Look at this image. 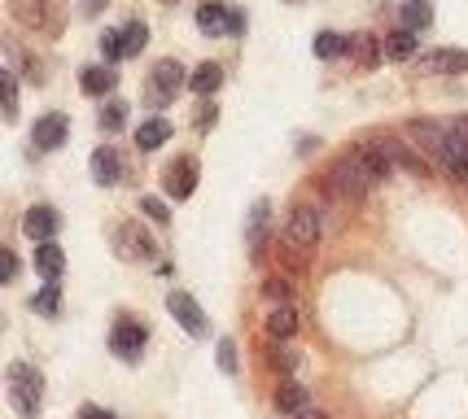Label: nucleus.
I'll return each mask as SVG.
<instances>
[{
    "label": "nucleus",
    "instance_id": "1",
    "mask_svg": "<svg viewBox=\"0 0 468 419\" xmlns=\"http://www.w3.org/2000/svg\"><path fill=\"white\" fill-rule=\"evenodd\" d=\"M324 183H328V193H333L337 201H346V205H359V201L372 193V183H381V180L372 175V166H367V162L355 153V144H350V149H342L337 158L328 162Z\"/></svg>",
    "mask_w": 468,
    "mask_h": 419
},
{
    "label": "nucleus",
    "instance_id": "2",
    "mask_svg": "<svg viewBox=\"0 0 468 419\" xmlns=\"http://www.w3.org/2000/svg\"><path fill=\"white\" fill-rule=\"evenodd\" d=\"M5 380H9V406L18 411V419H40V411H44V372L40 367L18 359V362H9Z\"/></svg>",
    "mask_w": 468,
    "mask_h": 419
},
{
    "label": "nucleus",
    "instance_id": "3",
    "mask_svg": "<svg viewBox=\"0 0 468 419\" xmlns=\"http://www.w3.org/2000/svg\"><path fill=\"white\" fill-rule=\"evenodd\" d=\"M188 66L180 58H158L154 61V70H149V79H144V100L154 105V110H166V105H176L184 88H188Z\"/></svg>",
    "mask_w": 468,
    "mask_h": 419
},
{
    "label": "nucleus",
    "instance_id": "4",
    "mask_svg": "<svg viewBox=\"0 0 468 419\" xmlns=\"http://www.w3.org/2000/svg\"><path fill=\"white\" fill-rule=\"evenodd\" d=\"M324 236V215H320V205H311V201H298L293 210H289V227H285V240L298 249V254H315V245Z\"/></svg>",
    "mask_w": 468,
    "mask_h": 419
},
{
    "label": "nucleus",
    "instance_id": "5",
    "mask_svg": "<svg viewBox=\"0 0 468 419\" xmlns=\"http://www.w3.org/2000/svg\"><path fill=\"white\" fill-rule=\"evenodd\" d=\"M144 345H149V328L141 319H132V315H119L114 328H110V354L127 367H136L144 359Z\"/></svg>",
    "mask_w": 468,
    "mask_h": 419
},
{
    "label": "nucleus",
    "instance_id": "6",
    "mask_svg": "<svg viewBox=\"0 0 468 419\" xmlns=\"http://www.w3.org/2000/svg\"><path fill=\"white\" fill-rule=\"evenodd\" d=\"M197 180H202V162L193 158V153H176V158L163 166V197L188 201L197 193Z\"/></svg>",
    "mask_w": 468,
    "mask_h": 419
},
{
    "label": "nucleus",
    "instance_id": "7",
    "mask_svg": "<svg viewBox=\"0 0 468 419\" xmlns=\"http://www.w3.org/2000/svg\"><path fill=\"white\" fill-rule=\"evenodd\" d=\"M114 254H119L122 262H154L158 258V240L149 236L136 219H127L114 227Z\"/></svg>",
    "mask_w": 468,
    "mask_h": 419
},
{
    "label": "nucleus",
    "instance_id": "8",
    "mask_svg": "<svg viewBox=\"0 0 468 419\" xmlns=\"http://www.w3.org/2000/svg\"><path fill=\"white\" fill-rule=\"evenodd\" d=\"M166 310H171V319L180 323L184 332L193 340H202L206 332H210V319H206V310H202V301L193 298V293H184V288H171L166 293Z\"/></svg>",
    "mask_w": 468,
    "mask_h": 419
},
{
    "label": "nucleus",
    "instance_id": "9",
    "mask_svg": "<svg viewBox=\"0 0 468 419\" xmlns=\"http://www.w3.org/2000/svg\"><path fill=\"white\" fill-rule=\"evenodd\" d=\"M58 232H61V210L58 205H48V201L27 205V215H22V236L44 245V240H58Z\"/></svg>",
    "mask_w": 468,
    "mask_h": 419
},
{
    "label": "nucleus",
    "instance_id": "10",
    "mask_svg": "<svg viewBox=\"0 0 468 419\" xmlns=\"http://www.w3.org/2000/svg\"><path fill=\"white\" fill-rule=\"evenodd\" d=\"M433 166L447 175V180H455V183H468V140L455 131L447 122V140H442V153L433 158Z\"/></svg>",
    "mask_w": 468,
    "mask_h": 419
},
{
    "label": "nucleus",
    "instance_id": "11",
    "mask_svg": "<svg viewBox=\"0 0 468 419\" xmlns=\"http://www.w3.org/2000/svg\"><path fill=\"white\" fill-rule=\"evenodd\" d=\"M70 140V119L66 114H40V119L31 122V149L36 153H58L61 144Z\"/></svg>",
    "mask_w": 468,
    "mask_h": 419
},
{
    "label": "nucleus",
    "instance_id": "12",
    "mask_svg": "<svg viewBox=\"0 0 468 419\" xmlns=\"http://www.w3.org/2000/svg\"><path fill=\"white\" fill-rule=\"evenodd\" d=\"M193 26H197V36H206V40H228V31H232V5L202 0L193 9Z\"/></svg>",
    "mask_w": 468,
    "mask_h": 419
},
{
    "label": "nucleus",
    "instance_id": "13",
    "mask_svg": "<svg viewBox=\"0 0 468 419\" xmlns=\"http://www.w3.org/2000/svg\"><path fill=\"white\" fill-rule=\"evenodd\" d=\"M114 88H119V70L114 66H105V61H88L80 66V92L92 100H110L114 97Z\"/></svg>",
    "mask_w": 468,
    "mask_h": 419
},
{
    "label": "nucleus",
    "instance_id": "14",
    "mask_svg": "<svg viewBox=\"0 0 468 419\" xmlns=\"http://www.w3.org/2000/svg\"><path fill=\"white\" fill-rule=\"evenodd\" d=\"M411 66L420 75H468V53L464 48H429Z\"/></svg>",
    "mask_w": 468,
    "mask_h": 419
},
{
    "label": "nucleus",
    "instance_id": "15",
    "mask_svg": "<svg viewBox=\"0 0 468 419\" xmlns=\"http://www.w3.org/2000/svg\"><path fill=\"white\" fill-rule=\"evenodd\" d=\"M88 175H92L97 188H114L122 180V153L114 144H97L92 158H88Z\"/></svg>",
    "mask_w": 468,
    "mask_h": 419
},
{
    "label": "nucleus",
    "instance_id": "16",
    "mask_svg": "<svg viewBox=\"0 0 468 419\" xmlns=\"http://www.w3.org/2000/svg\"><path fill=\"white\" fill-rule=\"evenodd\" d=\"M271 406H276L285 419H298V415H306V411L315 406V398H311V389H306V384H298V380L289 376V380H281V384H276Z\"/></svg>",
    "mask_w": 468,
    "mask_h": 419
},
{
    "label": "nucleus",
    "instance_id": "17",
    "mask_svg": "<svg viewBox=\"0 0 468 419\" xmlns=\"http://www.w3.org/2000/svg\"><path fill=\"white\" fill-rule=\"evenodd\" d=\"M267 227H271V201L259 197L254 205H250V215H245V245H250V258H254V262L263 258Z\"/></svg>",
    "mask_w": 468,
    "mask_h": 419
},
{
    "label": "nucleus",
    "instance_id": "18",
    "mask_svg": "<svg viewBox=\"0 0 468 419\" xmlns=\"http://www.w3.org/2000/svg\"><path fill=\"white\" fill-rule=\"evenodd\" d=\"M31 267H36V276L44 284H61V271H66V249H61L58 240H44L31 249Z\"/></svg>",
    "mask_w": 468,
    "mask_h": 419
},
{
    "label": "nucleus",
    "instance_id": "19",
    "mask_svg": "<svg viewBox=\"0 0 468 419\" xmlns=\"http://www.w3.org/2000/svg\"><path fill=\"white\" fill-rule=\"evenodd\" d=\"M224 66H219V61H197V66H193V75H188V92H193V97L197 100H215V92H219V88H224Z\"/></svg>",
    "mask_w": 468,
    "mask_h": 419
},
{
    "label": "nucleus",
    "instance_id": "20",
    "mask_svg": "<svg viewBox=\"0 0 468 419\" xmlns=\"http://www.w3.org/2000/svg\"><path fill=\"white\" fill-rule=\"evenodd\" d=\"M171 136H176V127H171V119H166V114L141 119V127H136V149H141V153H158Z\"/></svg>",
    "mask_w": 468,
    "mask_h": 419
},
{
    "label": "nucleus",
    "instance_id": "21",
    "mask_svg": "<svg viewBox=\"0 0 468 419\" xmlns=\"http://www.w3.org/2000/svg\"><path fill=\"white\" fill-rule=\"evenodd\" d=\"M350 58L359 61L364 70H377L381 58H386V44H381V36H372V31H355L350 36Z\"/></svg>",
    "mask_w": 468,
    "mask_h": 419
},
{
    "label": "nucleus",
    "instance_id": "22",
    "mask_svg": "<svg viewBox=\"0 0 468 419\" xmlns=\"http://www.w3.org/2000/svg\"><path fill=\"white\" fill-rule=\"evenodd\" d=\"M399 26L411 31V36H425L433 26V0H403L399 5Z\"/></svg>",
    "mask_w": 468,
    "mask_h": 419
},
{
    "label": "nucleus",
    "instance_id": "23",
    "mask_svg": "<svg viewBox=\"0 0 468 419\" xmlns=\"http://www.w3.org/2000/svg\"><path fill=\"white\" fill-rule=\"evenodd\" d=\"M311 53H315L320 61H342V58H350V36L333 31V26H324V31H315V40H311Z\"/></svg>",
    "mask_w": 468,
    "mask_h": 419
},
{
    "label": "nucleus",
    "instance_id": "24",
    "mask_svg": "<svg viewBox=\"0 0 468 419\" xmlns=\"http://www.w3.org/2000/svg\"><path fill=\"white\" fill-rule=\"evenodd\" d=\"M381 44H386V58H394V61H416L420 58V36H411V31H403V26L386 31Z\"/></svg>",
    "mask_w": 468,
    "mask_h": 419
},
{
    "label": "nucleus",
    "instance_id": "25",
    "mask_svg": "<svg viewBox=\"0 0 468 419\" xmlns=\"http://www.w3.org/2000/svg\"><path fill=\"white\" fill-rule=\"evenodd\" d=\"M127 119H132V105H127L122 97H110V100L101 105V110H97V127H101L105 136L122 131V127H127Z\"/></svg>",
    "mask_w": 468,
    "mask_h": 419
},
{
    "label": "nucleus",
    "instance_id": "26",
    "mask_svg": "<svg viewBox=\"0 0 468 419\" xmlns=\"http://www.w3.org/2000/svg\"><path fill=\"white\" fill-rule=\"evenodd\" d=\"M293 332H298V310H293V306H271V310H267V337L271 340H289L293 337Z\"/></svg>",
    "mask_w": 468,
    "mask_h": 419
},
{
    "label": "nucleus",
    "instance_id": "27",
    "mask_svg": "<svg viewBox=\"0 0 468 419\" xmlns=\"http://www.w3.org/2000/svg\"><path fill=\"white\" fill-rule=\"evenodd\" d=\"M267 362H271V367L281 372V380H289L293 372H298L303 354H298V350H293L289 340H271V337H267Z\"/></svg>",
    "mask_w": 468,
    "mask_h": 419
},
{
    "label": "nucleus",
    "instance_id": "28",
    "mask_svg": "<svg viewBox=\"0 0 468 419\" xmlns=\"http://www.w3.org/2000/svg\"><path fill=\"white\" fill-rule=\"evenodd\" d=\"M31 310L40 315V319H58L61 315V284H44L31 293Z\"/></svg>",
    "mask_w": 468,
    "mask_h": 419
},
{
    "label": "nucleus",
    "instance_id": "29",
    "mask_svg": "<svg viewBox=\"0 0 468 419\" xmlns=\"http://www.w3.org/2000/svg\"><path fill=\"white\" fill-rule=\"evenodd\" d=\"M144 48H149V22L144 18L122 22V53H127V58H141Z\"/></svg>",
    "mask_w": 468,
    "mask_h": 419
},
{
    "label": "nucleus",
    "instance_id": "30",
    "mask_svg": "<svg viewBox=\"0 0 468 419\" xmlns=\"http://www.w3.org/2000/svg\"><path fill=\"white\" fill-rule=\"evenodd\" d=\"M97 48H101V61H105V66L127 61V53H122V26H105L101 36H97Z\"/></svg>",
    "mask_w": 468,
    "mask_h": 419
},
{
    "label": "nucleus",
    "instance_id": "31",
    "mask_svg": "<svg viewBox=\"0 0 468 419\" xmlns=\"http://www.w3.org/2000/svg\"><path fill=\"white\" fill-rule=\"evenodd\" d=\"M215 362H219V372H224V376H237V372H241V359H237V340H232V337H219V340H215Z\"/></svg>",
    "mask_w": 468,
    "mask_h": 419
},
{
    "label": "nucleus",
    "instance_id": "32",
    "mask_svg": "<svg viewBox=\"0 0 468 419\" xmlns=\"http://www.w3.org/2000/svg\"><path fill=\"white\" fill-rule=\"evenodd\" d=\"M136 210H141V219L158 223V227H166V223H171V205H166V197H154V193H149V197H141V205H136Z\"/></svg>",
    "mask_w": 468,
    "mask_h": 419
},
{
    "label": "nucleus",
    "instance_id": "33",
    "mask_svg": "<svg viewBox=\"0 0 468 419\" xmlns=\"http://www.w3.org/2000/svg\"><path fill=\"white\" fill-rule=\"evenodd\" d=\"M215 127H219V105H215V100H202V105L193 110V131H197V136H210Z\"/></svg>",
    "mask_w": 468,
    "mask_h": 419
},
{
    "label": "nucleus",
    "instance_id": "34",
    "mask_svg": "<svg viewBox=\"0 0 468 419\" xmlns=\"http://www.w3.org/2000/svg\"><path fill=\"white\" fill-rule=\"evenodd\" d=\"M0 83H5V122H18V75L5 66V70H0Z\"/></svg>",
    "mask_w": 468,
    "mask_h": 419
},
{
    "label": "nucleus",
    "instance_id": "35",
    "mask_svg": "<svg viewBox=\"0 0 468 419\" xmlns=\"http://www.w3.org/2000/svg\"><path fill=\"white\" fill-rule=\"evenodd\" d=\"M263 298L271 301V306H285L289 301V284L281 276H271V279H263Z\"/></svg>",
    "mask_w": 468,
    "mask_h": 419
},
{
    "label": "nucleus",
    "instance_id": "36",
    "mask_svg": "<svg viewBox=\"0 0 468 419\" xmlns=\"http://www.w3.org/2000/svg\"><path fill=\"white\" fill-rule=\"evenodd\" d=\"M75 419H114V411H105L97 402H83L80 411H75Z\"/></svg>",
    "mask_w": 468,
    "mask_h": 419
},
{
    "label": "nucleus",
    "instance_id": "37",
    "mask_svg": "<svg viewBox=\"0 0 468 419\" xmlns=\"http://www.w3.org/2000/svg\"><path fill=\"white\" fill-rule=\"evenodd\" d=\"M245 31H250V14H245V9H232V31H228V40H241Z\"/></svg>",
    "mask_w": 468,
    "mask_h": 419
},
{
    "label": "nucleus",
    "instance_id": "38",
    "mask_svg": "<svg viewBox=\"0 0 468 419\" xmlns=\"http://www.w3.org/2000/svg\"><path fill=\"white\" fill-rule=\"evenodd\" d=\"M18 271H22L18 254H14V249H5V284H14V279H18Z\"/></svg>",
    "mask_w": 468,
    "mask_h": 419
},
{
    "label": "nucleus",
    "instance_id": "39",
    "mask_svg": "<svg viewBox=\"0 0 468 419\" xmlns=\"http://www.w3.org/2000/svg\"><path fill=\"white\" fill-rule=\"evenodd\" d=\"M105 9H110V0H83V14H88V18H97Z\"/></svg>",
    "mask_w": 468,
    "mask_h": 419
},
{
    "label": "nucleus",
    "instance_id": "40",
    "mask_svg": "<svg viewBox=\"0 0 468 419\" xmlns=\"http://www.w3.org/2000/svg\"><path fill=\"white\" fill-rule=\"evenodd\" d=\"M315 144H320V140H315V136H298V153H303V158H306V153H311Z\"/></svg>",
    "mask_w": 468,
    "mask_h": 419
},
{
    "label": "nucleus",
    "instance_id": "41",
    "mask_svg": "<svg viewBox=\"0 0 468 419\" xmlns=\"http://www.w3.org/2000/svg\"><path fill=\"white\" fill-rule=\"evenodd\" d=\"M451 127H455V131H460V136L468 140V114H460V119H451Z\"/></svg>",
    "mask_w": 468,
    "mask_h": 419
},
{
    "label": "nucleus",
    "instance_id": "42",
    "mask_svg": "<svg viewBox=\"0 0 468 419\" xmlns=\"http://www.w3.org/2000/svg\"><path fill=\"white\" fill-rule=\"evenodd\" d=\"M298 419H328V411H320V406H311L306 415H298Z\"/></svg>",
    "mask_w": 468,
    "mask_h": 419
},
{
    "label": "nucleus",
    "instance_id": "43",
    "mask_svg": "<svg viewBox=\"0 0 468 419\" xmlns=\"http://www.w3.org/2000/svg\"><path fill=\"white\" fill-rule=\"evenodd\" d=\"M158 5H180V0H158Z\"/></svg>",
    "mask_w": 468,
    "mask_h": 419
},
{
    "label": "nucleus",
    "instance_id": "44",
    "mask_svg": "<svg viewBox=\"0 0 468 419\" xmlns=\"http://www.w3.org/2000/svg\"><path fill=\"white\" fill-rule=\"evenodd\" d=\"M285 5H306V0H285Z\"/></svg>",
    "mask_w": 468,
    "mask_h": 419
}]
</instances>
